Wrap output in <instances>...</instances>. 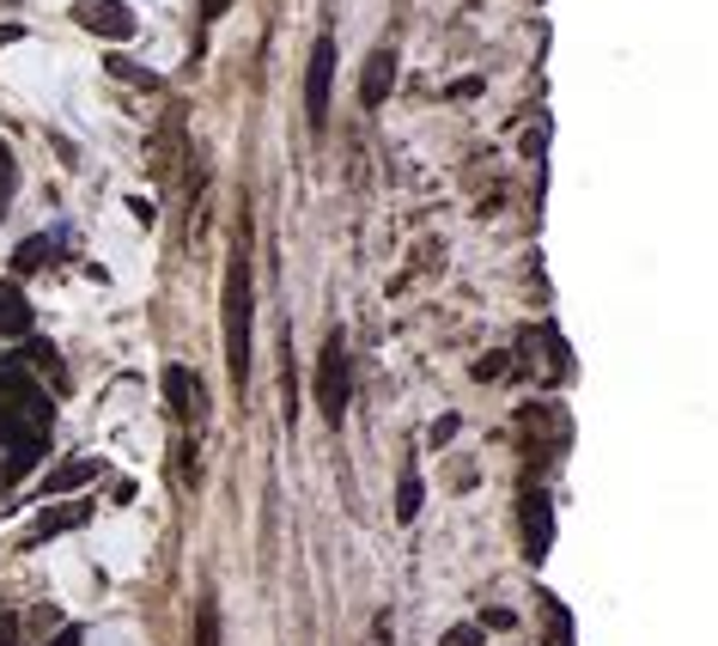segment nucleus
Segmentation results:
<instances>
[{"label": "nucleus", "mask_w": 718, "mask_h": 646, "mask_svg": "<svg viewBox=\"0 0 718 646\" xmlns=\"http://www.w3.org/2000/svg\"><path fill=\"white\" fill-rule=\"evenodd\" d=\"M390 74H396V56H390V49H377V56H372V68H365V105H384Z\"/></svg>", "instance_id": "nucleus-4"}, {"label": "nucleus", "mask_w": 718, "mask_h": 646, "mask_svg": "<svg viewBox=\"0 0 718 646\" xmlns=\"http://www.w3.org/2000/svg\"><path fill=\"white\" fill-rule=\"evenodd\" d=\"M317 403L330 421L347 415V360H342V342H323V372H317Z\"/></svg>", "instance_id": "nucleus-2"}, {"label": "nucleus", "mask_w": 718, "mask_h": 646, "mask_svg": "<svg viewBox=\"0 0 718 646\" xmlns=\"http://www.w3.org/2000/svg\"><path fill=\"white\" fill-rule=\"evenodd\" d=\"M330 74H335V43L323 37V43L311 49V80H305V110H311V123H323V110H330Z\"/></svg>", "instance_id": "nucleus-3"}, {"label": "nucleus", "mask_w": 718, "mask_h": 646, "mask_svg": "<svg viewBox=\"0 0 718 646\" xmlns=\"http://www.w3.org/2000/svg\"><path fill=\"white\" fill-rule=\"evenodd\" d=\"M250 317H256L250 263L232 256V268H226V360H232V379L238 384H250Z\"/></svg>", "instance_id": "nucleus-1"}, {"label": "nucleus", "mask_w": 718, "mask_h": 646, "mask_svg": "<svg viewBox=\"0 0 718 646\" xmlns=\"http://www.w3.org/2000/svg\"><path fill=\"white\" fill-rule=\"evenodd\" d=\"M201 646H214V604L201 610Z\"/></svg>", "instance_id": "nucleus-5"}]
</instances>
